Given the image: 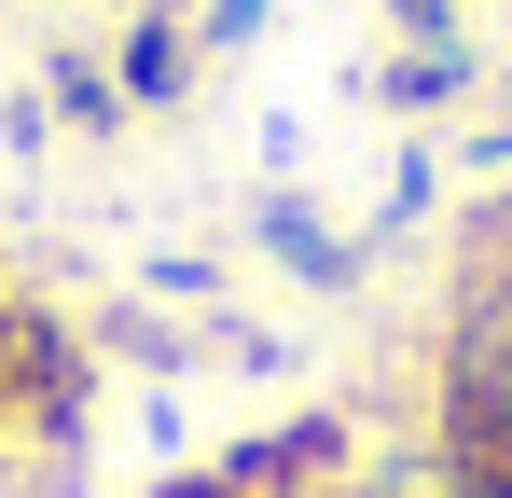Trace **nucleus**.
Here are the masks:
<instances>
[{"label": "nucleus", "instance_id": "nucleus-1", "mask_svg": "<svg viewBox=\"0 0 512 498\" xmlns=\"http://www.w3.org/2000/svg\"><path fill=\"white\" fill-rule=\"evenodd\" d=\"M429 498H512V360L443 332V388H429Z\"/></svg>", "mask_w": 512, "mask_h": 498}, {"label": "nucleus", "instance_id": "nucleus-2", "mask_svg": "<svg viewBox=\"0 0 512 498\" xmlns=\"http://www.w3.org/2000/svg\"><path fill=\"white\" fill-rule=\"evenodd\" d=\"M222 471H236L250 498H346V485H360V429H346V415H291V429L236 443Z\"/></svg>", "mask_w": 512, "mask_h": 498}, {"label": "nucleus", "instance_id": "nucleus-3", "mask_svg": "<svg viewBox=\"0 0 512 498\" xmlns=\"http://www.w3.org/2000/svg\"><path fill=\"white\" fill-rule=\"evenodd\" d=\"M194 56H208V42H194V14H180V0H153V14L125 28V56H111L125 111H180V97H194Z\"/></svg>", "mask_w": 512, "mask_h": 498}, {"label": "nucleus", "instance_id": "nucleus-4", "mask_svg": "<svg viewBox=\"0 0 512 498\" xmlns=\"http://www.w3.org/2000/svg\"><path fill=\"white\" fill-rule=\"evenodd\" d=\"M263 249H277V263H291L305 291H346V277H360V249H346L333 222L305 208V194H277V208H263Z\"/></svg>", "mask_w": 512, "mask_h": 498}, {"label": "nucleus", "instance_id": "nucleus-5", "mask_svg": "<svg viewBox=\"0 0 512 498\" xmlns=\"http://www.w3.org/2000/svg\"><path fill=\"white\" fill-rule=\"evenodd\" d=\"M42 97H56V111H70V125H84V139H111V125H125V83L97 70V56H70V42H56V56H42Z\"/></svg>", "mask_w": 512, "mask_h": 498}, {"label": "nucleus", "instance_id": "nucleus-6", "mask_svg": "<svg viewBox=\"0 0 512 498\" xmlns=\"http://www.w3.org/2000/svg\"><path fill=\"white\" fill-rule=\"evenodd\" d=\"M374 97H388V111H443V97H471V56H457V42H416V56L374 70Z\"/></svg>", "mask_w": 512, "mask_h": 498}, {"label": "nucleus", "instance_id": "nucleus-7", "mask_svg": "<svg viewBox=\"0 0 512 498\" xmlns=\"http://www.w3.org/2000/svg\"><path fill=\"white\" fill-rule=\"evenodd\" d=\"M388 28L402 42H457V0H388Z\"/></svg>", "mask_w": 512, "mask_h": 498}, {"label": "nucleus", "instance_id": "nucleus-8", "mask_svg": "<svg viewBox=\"0 0 512 498\" xmlns=\"http://www.w3.org/2000/svg\"><path fill=\"white\" fill-rule=\"evenodd\" d=\"M250 28H263V0H208V28H194V42L222 56V42H250Z\"/></svg>", "mask_w": 512, "mask_h": 498}, {"label": "nucleus", "instance_id": "nucleus-9", "mask_svg": "<svg viewBox=\"0 0 512 498\" xmlns=\"http://www.w3.org/2000/svg\"><path fill=\"white\" fill-rule=\"evenodd\" d=\"M153 498H250V485H236V471H167Z\"/></svg>", "mask_w": 512, "mask_h": 498}, {"label": "nucleus", "instance_id": "nucleus-10", "mask_svg": "<svg viewBox=\"0 0 512 498\" xmlns=\"http://www.w3.org/2000/svg\"><path fill=\"white\" fill-rule=\"evenodd\" d=\"M485 153H499V166H512V97H499V111H485Z\"/></svg>", "mask_w": 512, "mask_h": 498}, {"label": "nucleus", "instance_id": "nucleus-11", "mask_svg": "<svg viewBox=\"0 0 512 498\" xmlns=\"http://www.w3.org/2000/svg\"><path fill=\"white\" fill-rule=\"evenodd\" d=\"M0 457H14V415H0Z\"/></svg>", "mask_w": 512, "mask_h": 498}, {"label": "nucleus", "instance_id": "nucleus-12", "mask_svg": "<svg viewBox=\"0 0 512 498\" xmlns=\"http://www.w3.org/2000/svg\"><path fill=\"white\" fill-rule=\"evenodd\" d=\"M139 14H153V0H139Z\"/></svg>", "mask_w": 512, "mask_h": 498}]
</instances>
